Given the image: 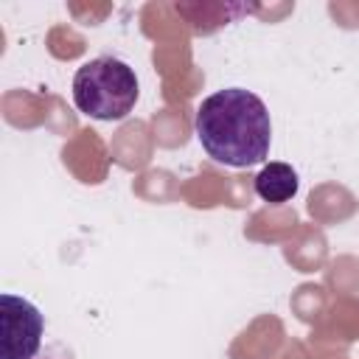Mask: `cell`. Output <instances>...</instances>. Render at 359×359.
<instances>
[{"instance_id": "6da1fadb", "label": "cell", "mask_w": 359, "mask_h": 359, "mask_svg": "<svg viewBox=\"0 0 359 359\" xmlns=\"http://www.w3.org/2000/svg\"><path fill=\"white\" fill-rule=\"evenodd\" d=\"M194 126L208 157L222 165L250 168L264 163L269 154V109L255 93L244 87H224L202 98Z\"/></svg>"}, {"instance_id": "7a4b0ae2", "label": "cell", "mask_w": 359, "mask_h": 359, "mask_svg": "<svg viewBox=\"0 0 359 359\" xmlns=\"http://www.w3.org/2000/svg\"><path fill=\"white\" fill-rule=\"evenodd\" d=\"M140 95L135 70L118 56H95L73 76V104L95 121H123Z\"/></svg>"}, {"instance_id": "3957f363", "label": "cell", "mask_w": 359, "mask_h": 359, "mask_svg": "<svg viewBox=\"0 0 359 359\" xmlns=\"http://www.w3.org/2000/svg\"><path fill=\"white\" fill-rule=\"evenodd\" d=\"M45 334L42 311L11 292L0 294V359H34Z\"/></svg>"}, {"instance_id": "277c9868", "label": "cell", "mask_w": 359, "mask_h": 359, "mask_svg": "<svg viewBox=\"0 0 359 359\" xmlns=\"http://www.w3.org/2000/svg\"><path fill=\"white\" fill-rule=\"evenodd\" d=\"M297 185H300L297 171H294L289 163H266V165L255 174V180H252L255 194H258L264 202H269V205H283V202H289V199L297 194Z\"/></svg>"}]
</instances>
